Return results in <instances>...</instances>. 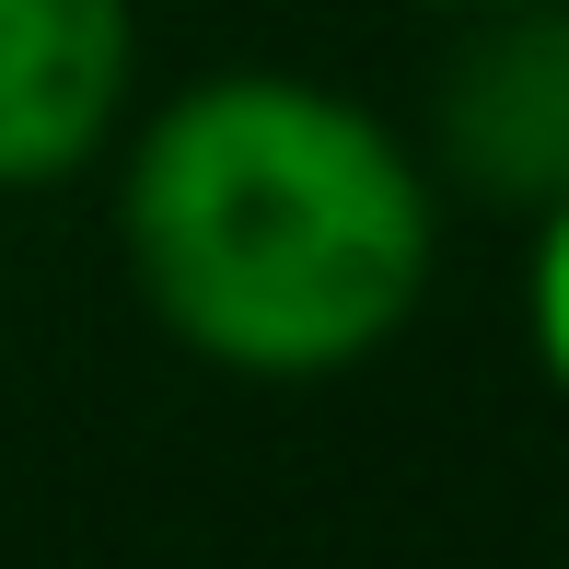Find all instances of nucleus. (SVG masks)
Instances as JSON below:
<instances>
[{"instance_id": "obj_4", "label": "nucleus", "mask_w": 569, "mask_h": 569, "mask_svg": "<svg viewBox=\"0 0 569 569\" xmlns=\"http://www.w3.org/2000/svg\"><path fill=\"white\" fill-rule=\"evenodd\" d=\"M523 349H535V383L569 407V187L523 221Z\"/></svg>"}, {"instance_id": "obj_2", "label": "nucleus", "mask_w": 569, "mask_h": 569, "mask_svg": "<svg viewBox=\"0 0 569 569\" xmlns=\"http://www.w3.org/2000/svg\"><path fill=\"white\" fill-rule=\"evenodd\" d=\"M442 198L535 221L569 187V0L523 12H465L442 82H430V140H419Z\"/></svg>"}, {"instance_id": "obj_3", "label": "nucleus", "mask_w": 569, "mask_h": 569, "mask_svg": "<svg viewBox=\"0 0 569 569\" xmlns=\"http://www.w3.org/2000/svg\"><path fill=\"white\" fill-rule=\"evenodd\" d=\"M140 106V0H0V198L82 187Z\"/></svg>"}, {"instance_id": "obj_5", "label": "nucleus", "mask_w": 569, "mask_h": 569, "mask_svg": "<svg viewBox=\"0 0 569 569\" xmlns=\"http://www.w3.org/2000/svg\"><path fill=\"white\" fill-rule=\"evenodd\" d=\"M442 12H523V0H442Z\"/></svg>"}, {"instance_id": "obj_1", "label": "nucleus", "mask_w": 569, "mask_h": 569, "mask_svg": "<svg viewBox=\"0 0 569 569\" xmlns=\"http://www.w3.org/2000/svg\"><path fill=\"white\" fill-rule=\"evenodd\" d=\"M117 268L221 383H349L442 279V187L372 93L232 59L117 128Z\"/></svg>"}]
</instances>
